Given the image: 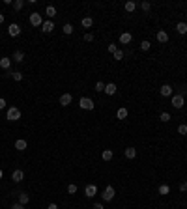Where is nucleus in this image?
I'll list each match as a JSON object with an SVG mask.
<instances>
[{"label":"nucleus","instance_id":"obj_28","mask_svg":"<svg viewBox=\"0 0 187 209\" xmlns=\"http://www.w3.org/2000/svg\"><path fill=\"white\" fill-rule=\"evenodd\" d=\"M64 34H65V36L73 34V24H69V23H68V24H64Z\"/></svg>","mask_w":187,"mask_h":209},{"label":"nucleus","instance_id":"obj_41","mask_svg":"<svg viewBox=\"0 0 187 209\" xmlns=\"http://www.w3.org/2000/svg\"><path fill=\"white\" fill-rule=\"evenodd\" d=\"M12 209H25V205H23V204H13Z\"/></svg>","mask_w":187,"mask_h":209},{"label":"nucleus","instance_id":"obj_31","mask_svg":"<svg viewBox=\"0 0 187 209\" xmlns=\"http://www.w3.org/2000/svg\"><path fill=\"white\" fill-rule=\"evenodd\" d=\"M150 47H152V43H150L148 39H144V41L140 43V49H142V51H150Z\"/></svg>","mask_w":187,"mask_h":209},{"label":"nucleus","instance_id":"obj_42","mask_svg":"<svg viewBox=\"0 0 187 209\" xmlns=\"http://www.w3.org/2000/svg\"><path fill=\"white\" fill-rule=\"evenodd\" d=\"M94 209H105L103 204H94Z\"/></svg>","mask_w":187,"mask_h":209},{"label":"nucleus","instance_id":"obj_1","mask_svg":"<svg viewBox=\"0 0 187 209\" xmlns=\"http://www.w3.org/2000/svg\"><path fill=\"white\" fill-rule=\"evenodd\" d=\"M6 118L9 119V122H17V119H21V110L17 106H9L8 112H6Z\"/></svg>","mask_w":187,"mask_h":209},{"label":"nucleus","instance_id":"obj_9","mask_svg":"<svg viewBox=\"0 0 187 209\" xmlns=\"http://www.w3.org/2000/svg\"><path fill=\"white\" fill-rule=\"evenodd\" d=\"M41 30L45 32V34H51V32L54 30V23L49 19V21H43V24H41Z\"/></svg>","mask_w":187,"mask_h":209},{"label":"nucleus","instance_id":"obj_33","mask_svg":"<svg viewBox=\"0 0 187 209\" xmlns=\"http://www.w3.org/2000/svg\"><path fill=\"white\" fill-rule=\"evenodd\" d=\"M178 133H180V135H187V125H185V123L178 125Z\"/></svg>","mask_w":187,"mask_h":209},{"label":"nucleus","instance_id":"obj_43","mask_svg":"<svg viewBox=\"0 0 187 209\" xmlns=\"http://www.w3.org/2000/svg\"><path fill=\"white\" fill-rule=\"evenodd\" d=\"M47 209H58V205H56V204H49Z\"/></svg>","mask_w":187,"mask_h":209},{"label":"nucleus","instance_id":"obj_35","mask_svg":"<svg viewBox=\"0 0 187 209\" xmlns=\"http://www.w3.org/2000/svg\"><path fill=\"white\" fill-rule=\"evenodd\" d=\"M95 92H105V84L103 82H95Z\"/></svg>","mask_w":187,"mask_h":209},{"label":"nucleus","instance_id":"obj_39","mask_svg":"<svg viewBox=\"0 0 187 209\" xmlns=\"http://www.w3.org/2000/svg\"><path fill=\"white\" fill-rule=\"evenodd\" d=\"M180 191H182V192H187V181H183V183L180 185Z\"/></svg>","mask_w":187,"mask_h":209},{"label":"nucleus","instance_id":"obj_29","mask_svg":"<svg viewBox=\"0 0 187 209\" xmlns=\"http://www.w3.org/2000/svg\"><path fill=\"white\" fill-rule=\"evenodd\" d=\"M159 119H161V122H165V123H167V122H170V114L169 112H161V116H159Z\"/></svg>","mask_w":187,"mask_h":209},{"label":"nucleus","instance_id":"obj_20","mask_svg":"<svg viewBox=\"0 0 187 209\" xmlns=\"http://www.w3.org/2000/svg\"><path fill=\"white\" fill-rule=\"evenodd\" d=\"M127 114H129V112H127V108H124V106H122V108H118L116 118H118V119H125V118H127Z\"/></svg>","mask_w":187,"mask_h":209},{"label":"nucleus","instance_id":"obj_34","mask_svg":"<svg viewBox=\"0 0 187 209\" xmlns=\"http://www.w3.org/2000/svg\"><path fill=\"white\" fill-rule=\"evenodd\" d=\"M114 60H124V51L118 49V51L114 52Z\"/></svg>","mask_w":187,"mask_h":209},{"label":"nucleus","instance_id":"obj_12","mask_svg":"<svg viewBox=\"0 0 187 209\" xmlns=\"http://www.w3.org/2000/svg\"><path fill=\"white\" fill-rule=\"evenodd\" d=\"M0 67H2L4 71H9V67H12V58H0Z\"/></svg>","mask_w":187,"mask_h":209},{"label":"nucleus","instance_id":"obj_26","mask_svg":"<svg viewBox=\"0 0 187 209\" xmlns=\"http://www.w3.org/2000/svg\"><path fill=\"white\" fill-rule=\"evenodd\" d=\"M159 194H161V196L170 194V187H169V185H161V187H159Z\"/></svg>","mask_w":187,"mask_h":209},{"label":"nucleus","instance_id":"obj_18","mask_svg":"<svg viewBox=\"0 0 187 209\" xmlns=\"http://www.w3.org/2000/svg\"><path fill=\"white\" fill-rule=\"evenodd\" d=\"M12 60L21 64V62L25 60V52H21V51H15V52H13V56H12Z\"/></svg>","mask_w":187,"mask_h":209},{"label":"nucleus","instance_id":"obj_36","mask_svg":"<svg viewBox=\"0 0 187 209\" xmlns=\"http://www.w3.org/2000/svg\"><path fill=\"white\" fill-rule=\"evenodd\" d=\"M68 192H69V194H75V192H77V185H73V183L68 185Z\"/></svg>","mask_w":187,"mask_h":209},{"label":"nucleus","instance_id":"obj_27","mask_svg":"<svg viewBox=\"0 0 187 209\" xmlns=\"http://www.w3.org/2000/svg\"><path fill=\"white\" fill-rule=\"evenodd\" d=\"M13 8L17 9V11H21V9L25 8V2H23V0H15V2H13Z\"/></svg>","mask_w":187,"mask_h":209},{"label":"nucleus","instance_id":"obj_17","mask_svg":"<svg viewBox=\"0 0 187 209\" xmlns=\"http://www.w3.org/2000/svg\"><path fill=\"white\" fill-rule=\"evenodd\" d=\"M157 41H159V43H167V41H169V34H167L165 30H159V32H157Z\"/></svg>","mask_w":187,"mask_h":209},{"label":"nucleus","instance_id":"obj_3","mask_svg":"<svg viewBox=\"0 0 187 209\" xmlns=\"http://www.w3.org/2000/svg\"><path fill=\"white\" fill-rule=\"evenodd\" d=\"M114 187H111V185H107L105 187V191H103V194H101V198H103V202H111L112 198H114Z\"/></svg>","mask_w":187,"mask_h":209},{"label":"nucleus","instance_id":"obj_37","mask_svg":"<svg viewBox=\"0 0 187 209\" xmlns=\"http://www.w3.org/2000/svg\"><path fill=\"white\" fill-rule=\"evenodd\" d=\"M84 41H94V34H90V32L84 34Z\"/></svg>","mask_w":187,"mask_h":209},{"label":"nucleus","instance_id":"obj_23","mask_svg":"<svg viewBox=\"0 0 187 209\" xmlns=\"http://www.w3.org/2000/svg\"><path fill=\"white\" fill-rule=\"evenodd\" d=\"M112 149H103V153H101V157H103V161H111L112 159Z\"/></svg>","mask_w":187,"mask_h":209},{"label":"nucleus","instance_id":"obj_44","mask_svg":"<svg viewBox=\"0 0 187 209\" xmlns=\"http://www.w3.org/2000/svg\"><path fill=\"white\" fill-rule=\"evenodd\" d=\"M4 17H6L4 13H0V24H2V23H4Z\"/></svg>","mask_w":187,"mask_h":209},{"label":"nucleus","instance_id":"obj_16","mask_svg":"<svg viewBox=\"0 0 187 209\" xmlns=\"http://www.w3.org/2000/svg\"><path fill=\"white\" fill-rule=\"evenodd\" d=\"M28 148V144H26V140H23V138H19V140H15V149H19V151H25Z\"/></svg>","mask_w":187,"mask_h":209},{"label":"nucleus","instance_id":"obj_8","mask_svg":"<svg viewBox=\"0 0 187 209\" xmlns=\"http://www.w3.org/2000/svg\"><path fill=\"white\" fill-rule=\"evenodd\" d=\"M71 101H73V95H71V93H62V95H60V105H62V106H69Z\"/></svg>","mask_w":187,"mask_h":209},{"label":"nucleus","instance_id":"obj_22","mask_svg":"<svg viewBox=\"0 0 187 209\" xmlns=\"http://www.w3.org/2000/svg\"><path fill=\"white\" fill-rule=\"evenodd\" d=\"M176 30H178V34H187V23H178L176 24Z\"/></svg>","mask_w":187,"mask_h":209},{"label":"nucleus","instance_id":"obj_4","mask_svg":"<svg viewBox=\"0 0 187 209\" xmlns=\"http://www.w3.org/2000/svg\"><path fill=\"white\" fill-rule=\"evenodd\" d=\"M28 21H30V24L32 26H41L43 24V17L39 15V13H30V17H28Z\"/></svg>","mask_w":187,"mask_h":209},{"label":"nucleus","instance_id":"obj_15","mask_svg":"<svg viewBox=\"0 0 187 209\" xmlns=\"http://www.w3.org/2000/svg\"><path fill=\"white\" fill-rule=\"evenodd\" d=\"M124 9H125L127 13H133L135 9H137V2H133V0H129V2H125V4H124Z\"/></svg>","mask_w":187,"mask_h":209},{"label":"nucleus","instance_id":"obj_14","mask_svg":"<svg viewBox=\"0 0 187 209\" xmlns=\"http://www.w3.org/2000/svg\"><path fill=\"white\" fill-rule=\"evenodd\" d=\"M131 39H133V36H131L129 32H124V34H120V43H122V45H127V43H131Z\"/></svg>","mask_w":187,"mask_h":209},{"label":"nucleus","instance_id":"obj_7","mask_svg":"<svg viewBox=\"0 0 187 209\" xmlns=\"http://www.w3.org/2000/svg\"><path fill=\"white\" fill-rule=\"evenodd\" d=\"M172 92H174V90H172V86H170V84H163V86L159 88V93H161L163 97H170Z\"/></svg>","mask_w":187,"mask_h":209},{"label":"nucleus","instance_id":"obj_24","mask_svg":"<svg viewBox=\"0 0 187 209\" xmlns=\"http://www.w3.org/2000/svg\"><path fill=\"white\" fill-rule=\"evenodd\" d=\"M28 200H30V196H28L26 192H21V194H19V204L26 205V204H28Z\"/></svg>","mask_w":187,"mask_h":209},{"label":"nucleus","instance_id":"obj_25","mask_svg":"<svg viewBox=\"0 0 187 209\" xmlns=\"http://www.w3.org/2000/svg\"><path fill=\"white\" fill-rule=\"evenodd\" d=\"M92 24H94V19L92 17H84L82 19V26L84 28H92Z\"/></svg>","mask_w":187,"mask_h":209},{"label":"nucleus","instance_id":"obj_2","mask_svg":"<svg viewBox=\"0 0 187 209\" xmlns=\"http://www.w3.org/2000/svg\"><path fill=\"white\" fill-rule=\"evenodd\" d=\"M79 106L82 110H94V101L90 97H81L79 99Z\"/></svg>","mask_w":187,"mask_h":209},{"label":"nucleus","instance_id":"obj_6","mask_svg":"<svg viewBox=\"0 0 187 209\" xmlns=\"http://www.w3.org/2000/svg\"><path fill=\"white\" fill-rule=\"evenodd\" d=\"M8 34L12 36V38H17V36L21 34V26H19L17 23H12V24L8 26Z\"/></svg>","mask_w":187,"mask_h":209},{"label":"nucleus","instance_id":"obj_30","mask_svg":"<svg viewBox=\"0 0 187 209\" xmlns=\"http://www.w3.org/2000/svg\"><path fill=\"white\" fill-rule=\"evenodd\" d=\"M9 75H12V77H13V80H17V82H21V80H23V73H21V71H15V73H9Z\"/></svg>","mask_w":187,"mask_h":209},{"label":"nucleus","instance_id":"obj_45","mask_svg":"<svg viewBox=\"0 0 187 209\" xmlns=\"http://www.w3.org/2000/svg\"><path fill=\"white\" fill-rule=\"evenodd\" d=\"M2 175H4V172H2V170H0V179H2Z\"/></svg>","mask_w":187,"mask_h":209},{"label":"nucleus","instance_id":"obj_38","mask_svg":"<svg viewBox=\"0 0 187 209\" xmlns=\"http://www.w3.org/2000/svg\"><path fill=\"white\" fill-rule=\"evenodd\" d=\"M116 51H118V47L114 45V43H111V45H109V52H112V54H114Z\"/></svg>","mask_w":187,"mask_h":209},{"label":"nucleus","instance_id":"obj_11","mask_svg":"<svg viewBox=\"0 0 187 209\" xmlns=\"http://www.w3.org/2000/svg\"><path fill=\"white\" fill-rule=\"evenodd\" d=\"M84 194H86L88 198H94V196L97 194V187H95V185H86V189H84Z\"/></svg>","mask_w":187,"mask_h":209},{"label":"nucleus","instance_id":"obj_40","mask_svg":"<svg viewBox=\"0 0 187 209\" xmlns=\"http://www.w3.org/2000/svg\"><path fill=\"white\" fill-rule=\"evenodd\" d=\"M4 108H6V99L0 97V110H4Z\"/></svg>","mask_w":187,"mask_h":209},{"label":"nucleus","instance_id":"obj_32","mask_svg":"<svg viewBox=\"0 0 187 209\" xmlns=\"http://www.w3.org/2000/svg\"><path fill=\"white\" fill-rule=\"evenodd\" d=\"M140 8H142V11H146V13H148L150 9H152V4H150V2H142Z\"/></svg>","mask_w":187,"mask_h":209},{"label":"nucleus","instance_id":"obj_5","mask_svg":"<svg viewBox=\"0 0 187 209\" xmlns=\"http://www.w3.org/2000/svg\"><path fill=\"white\" fill-rule=\"evenodd\" d=\"M185 101H183V93H178V95H172V106L174 108H183Z\"/></svg>","mask_w":187,"mask_h":209},{"label":"nucleus","instance_id":"obj_10","mask_svg":"<svg viewBox=\"0 0 187 209\" xmlns=\"http://www.w3.org/2000/svg\"><path fill=\"white\" fill-rule=\"evenodd\" d=\"M12 179L15 181V183H21L25 179V172L23 170H13V174H12Z\"/></svg>","mask_w":187,"mask_h":209},{"label":"nucleus","instance_id":"obj_13","mask_svg":"<svg viewBox=\"0 0 187 209\" xmlns=\"http://www.w3.org/2000/svg\"><path fill=\"white\" fill-rule=\"evenodd\" d=\"M116 90H118V88H116V84H114V82L105 84V93H107V95H114V93H116Z\"/></svg>","mask_w":187,"mask_h":209},{"label":"nucleus","instance_id":"obj_19","mask_svg":"<svg viewBox=\"0 0 187 209\" xmlns=\"http://www.w3.org/2000/svg\"><path fill=\"white\" fill-rule=\"evenodd\" d=\"M124 153H125L127 159H135V157H137V149H135V148H125Z\"/></svg>","mask_w":187,"mask_h":209},{"label":"nucleus","instance_id":"obj_21","mask_svg":"<svg viewBox=\"0 0 187 209\" xmlns=\"http://www.w3.org/2000/svg\"><path fill=\"white\" fill-rule=\"evenodd\" d=\"M45 15H47L49 19H52L54 15H56V8H54V6H47V8H45Z\"/></svg>","mask_w":187,"mask_h":209}]
</instances>
